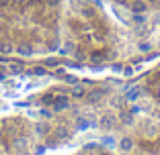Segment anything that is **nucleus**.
Here are the masks:
<instances>
[{"mask_svg": "<svg viewBox=\"0 0 160 155\" xmlns=\"http://www.w3.org/2000/svg\"><path fill=\"white\" fill-rule=\"evenodd\" d=\"M105 94H107V90H92L90 94H86V102L88 104H99Z\"/></svg>", "mask_w": 160, "mask_h": 155, "instance_id": "2", "label": "nucleus"}, {"mask_svg": "<svg viewBox=\"0 0 160 155\" xmlns=\"http://www.w3.org/2000/svg\"><path fill=\"white\" fill-rule=\"evenodd\" d=\"M45 66H49V67H56V66H58V59H53V57H52V59H47V61H45Z\"/></svg>", "mask_w": 160, "mask_h": 155, "instance_id": "23", "label": "nucleus"}, {"mask_svg": "<svg viewBox=\"0 0 160 155\" xmlns=\"http://www.w3.org/2000/svg\"><path fill=\"white\" fill-rule=\"evenodd\" d=\"M8 71H10V74H21V71H23V63H21V61L8 63Z\"/></svg>", "mask_w": 160, "mask_h": 155, "instance_id": "10", "label": "nucleus"}, {"mask_svg": "<svg viewBox=\"0 0 160 155\" xmlns=\"http://www.w3.org/2000/svg\"><path fill=\"white\" fill-rule=\"evenodd\" d=\"M146 6H148V2H142V0H136V2L132 4V12L140 14V12H144V10H146Z\"/></svg>", "mask_w": 160, "mask_h": 155, "instance_id": "7", "label": "nucleus"}, {"mask_svg": "<svg viewBox=\"0 0 160 155\" xmlns=\"http://www.w3.org/2000/svg\"><path fill=\"white\" fill-rule=\"evenodd\" d=\"M103 143H105L107 147H115V141L111 139V137H105V139H103Z\"/></svg>", "mask_w": 160, "mask_h": 155, "instance_id": "19", "label": "nucleus"}, {"mask_svg": "<svg viewBox=\"0 0 160 155\" xmlns=\"http://www.w3.org/2000/svg\"><path fill=\"white\" fill-rule=\"evenodd\" d=\"M99 155H111V153H109V151H103V153H99Z\"/></svg>", "mask_w": 160, "mask_h": 155, "instance_id": "26", "label": "nucleus"}, {"mask_svg": "<svg viewBox=\"0 0 160 155\" xmlns=\"http://www.w3.org/2000/svg\"><path fill=\"white\" fill-rule=\"evenodd\" d=\"M52 114H53V110H47V108L39 110V116H43V118H52Z\"/></svg>", "mask_w": 160, "mask_h": 155, "instance_id": "16", "label": "nucleus"}, {"mask_svg": "<svg viewBox=\"0 0 160 155\" xmlns=\"http://www.w3.org/2000/svg\"><path fill=\"white\" fill-rule=\"evenodd\" d=\"M138 96H140V90H138V88H132V90L125 94V98L129 100V102H133V100H138Z\"/></svg>", "mask_w": 160, "mask_h": 155, "instance_id": "12", "label": "nucleus"}, {"mask_svg": "<svg viewBox=\"0 0 160 155\" xmlns=\"http://www.w3.org/2000/svg\"><path fill=\"white\" fill-rule=\"evenodd\" d=\"M64 82L66 84H78V78L76 75H64Z\"/></svg>", "mask_w": 160, "mask_h": 155, "instance_id": "17", "label": "nucleus"}, {"mask_svg": "<svg viewBox=\"0 0 160 155\" xmlns=\"http://www.w3.org/2000/svg\"><path fill=\"white\" fill-rule=\"evenodd\" d=\"M14 149H17V151H23L25 149V141H14Z\"/></svg>", "mask_w": 160, "mask_h": 155, "instance_id": "20", "label": "nucleus"}, {"mask_svg": "<svg viewBox=\"0 0 160 155\" xmlns=\"http://www.w3.org/2000/svg\"><path fill=\"white\" fill-rule=\"evenodd\" d=\"M119 149H121L123 153H129V151L133 149V139H132V137H121V141H119Z\"/></svg>", "mask_w": 160, "mask_h": 155, "instance_id": "3", "label": "nucleus"}, {"mask_svg": "<svg viewBox=\"0 0 160 155\" xmlns=\"http://www.w3.org/2000/svg\"><path fill=\"white\" fill-rule=\"evenodd\" d=\"M29 74H31V75H37V78H41V75L47 74V70H45V67H41V66H37V67H33V70L29 71Z\"/></svg>", "mask_w": 160, "mask_h": 155, "instance_id": "13", "label": "nucleus"}, {"mask_svg": "<svg viewBox=\"0 0 160 155\" xmlns=\"http://www.w3.org/2000/svg\"><path fill=\"white\" fill-rule=\"evenodd\" d=\"M17 53H19V55H23V57H29V55H33V47H31V45H19V47H17Z\"/></svg>", "mask_w": 160, "mask_h": 155, "instance_id": "6", "label": "nucleus"}, {"mask_svg": "<svg viewBox=\"0 0 160 155\" xmlns=\"http://www.w3.org/2000/svg\"><path fill=\"white\" fill-rule=\"evenodd\" d=\"M10 51H14V47L10 43H0V53H10Z\"/></svg>", "mask_w": 160, "mask_h": 155, "instance_id": "14", "label": "nucleus"}, {"mask_svg": "<svg viewBox=\"0 0 160 155\" xmlns=\"http://www.w3.org/2000/svg\"><path fill=\"white\" fill-rule=\"evenodd\" d=\"M138 47H140V51H150L152 45H150V43H146V41H142L140 45H138Z\"/></svg>", "mask_w": 160, "mask_h": 155, "instance_id": "18", "label": "nucleus"}, {"mask_svg": "<svg viewBox=\"0 0 160 155\" xmlns=\"http://www.w3.org/2000/svg\"><path fill=\"white\" fill-rule=\"evenodd\" d=\"M72 96H74V98H84V96H86V88L74 84V88H72Z\"/></svg>", "mask_w": 160, "mask_h": 155, "instance_id": "9", "label": "nucleus"}, {"mask_svg": "<svg viewBox=\"0 0 160 155\" xmlns=\"http://www.w3.org/2000/svg\"><path fill=\"white\" fill-rule=\"evenodd\" d=\"M76 127H78V131H80V129H86L88 125H86V122L82 121V118H78V122H76Z\"/></svg>", "mask_w": 160, "mask_h": 155, "instance_id": "22", "label": "nucleus"}, {"mask_svg": "<svg viewBox=\"0 0 160 155\" xmlns=\"http://www.w3.org/2000/svg\"><path fill=\"white\" fill-rule=\"evenodd\" d=\"M52 131V127L47 125V122H43V121H39V122H35V133H37L39 137H43V135H47V133Z\"/></svg>", "mask_w": 160, "mask_h": 155, "instance_id": "5", "label": "nucleus"}, {"mask_svg": "<svg viewBox=\"0 0 160 155\" xmlns=\"http://www.w3.org/2000/svg\"><path fill=\"white\" fill-rule=\"evenodd\" d=\"M49 4H58V0H49Z\"/></svg>", "mask_w": 160, "mask_h": 155, "instance_id": "27", "label": "nucleus"}, {"mask_svg": "<svg viewBox=\"0 0 160 155\" xmlns=\"http://www.w3.org/2000/svg\"><path fill=\"white\" fill-rule=\"evenodd\" d=\"M123 100H125V98H121V96H115V98H111V104H113L115 108H121V106H123Z\"/></svg>", "mask_w": 160, "mask_h": 155, "instance_id": "15", "label": "nucleus"}, {"mask_svg": "<svg viewBox=\"0 0 160 155\" xmlns=\"http://www.w3.org/2000/svg\"><path fill=\"white\" fill-rule=\"evenodd\" d=\"M146 2H148V4H158L160 0H146Z\"/></svg>", "mask_w": 160, "mask_h": 155, "instance_id": "24", "label": "nucleus"}, {"mask_svg": "<svg viewBox=\"0 0 160 155\" xmlns=\"http://www.w3.org/2000/svg\"><path fill=\"white\" fill-rule=\"evenodd\" d=\"M45 153V145H37L35 147V155H43Z\"/></svg>", "mask_w": 160, "mask_h": 155, "instance_id": "21", "label": "nucleus"}, {"mask_svg": "<svg viewBox=\"0 0 160 155\" xmlns=\"http://www.w3.org/2000/svg\"><path fill=\"white\" fill-rule=\"evenodd\" d=\"M68 108H70L68 96H58V98H53V104H52L53 112H62V110H68Z\"/></svg>", "mask_w": 160, "mask_h": 155, "instance_id": "1", "label": "nucleus"}, {"mask_svg": "<svg viewBox=\"0 0 160 155\" xmlns=\"http://www.w3.org/2000/svg\"><path fill=\"white\" fill-rule=\"evenodd\" d=\"M119 121H121L123 125H132L133 122V114L127 112V110H121V112H119Z\"/></svg>", "mask_w": 160, "mask_h": 155, "instance_id": "8", "label": "nucleus"}, {"mask_svg": "<svg viewBox=\"0 0 160 155\" xmlns=\"http://www.w3.org/2000/svg\"><path fill=\"white\" fill-rule=\"evenodd\" d=\"M53 133H56V137H58V139H68V137H70V133H68V129H64V127H58V129H56Z\"/></svg>", "mask_w": 160, "mask_h": 155, "instance_id": "11", "label": "nucleus"}, {"mask_svg": "<svg viewBox=\"0 0 160 155\" xmlns=\"http://www.w3.org/2000/svg\"><path fill=\"white\" fill-rule=\"evenodd\" d=\"M115 121H117V118H115L113 114H103V118H101V127H103L105 131H109V129H113Z\"/></svg>", "mask_w": 160, "mask_h": 155, "instance_id": "4", "label": "nucleus"}, {"mask_svg": "<svg viewBox=\"0 0 160 155\" xmlns=\"http://www.w3.org/2000/svg\"><path fill=\"white\" fill-rule=\"evenodd\" d=\"M115 2H117V4H127L129 0H115Z\"/></svg>", "mask_w": 160, "mask_h": 155, "instance_id": "25", "label": "nucleus"}]
</instances>
